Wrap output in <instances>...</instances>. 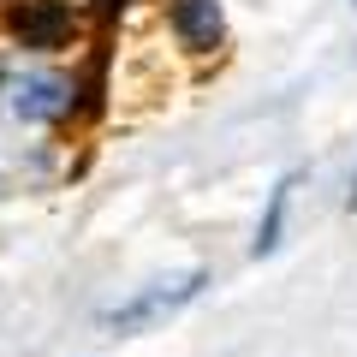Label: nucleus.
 Wrapping results in <instances>:
<instances>
[{
	"mask_svg": "<svg viewBox=\"0 0 357 357\" xmlns=\"http://www.w3.org/2000/svg\"><path fill=\"white\" fill-rule=\"evenodd\" d=\"M6 107H13L18 126H36V131L66 126V119H72V107H77V77L54 72V66L18 72V77H6Z\"/></svg>",
	"mask_w": 357,
	"mask_h": 357,
	"instance_id": "nucleus-1",
	"label": "nucleus"
},
{
	"mask_svg": "<svg viewBox=\"0 0 357 357\" xmlns=\"http://www.w3.org/2000/svg\"><path fill=\"white\" fill-rule=\"evenodd\" d=\"M203 286H208V274H178V280H155V286H143L137 298L114 304L102 321H107L114 333H143V328H155V321L178 316V310L191 304V298L203 292Z\"/></svg>",
	"mask_w": 357,
	"mask_h": 357,
	"instance_id": "nucleus-2",
	"label": "nucleus"
},
{
	"mask_svg": "<svg viewBox=\"0 0 357 357\" xmlns=\"http://www.w3.org/2000/svg\"><path fill=\"white\" fill-rule=\"evenodd\" d=\"M13 30H18L24 48L60 54L66 42H72V30H77V13H72V0H24L18 18H13Z\"/></svg>",
	"mask_w": 357,
	"mask_h": 357,
	"instance_id": "nucleus-3",
	"label": "nucleus"
},
{
	"mask_svg": "<svg viewBox=\"0 0 357 357\" xmlns=\"http://www.w3.org/2000/svg\"><path fill=\"white\" fill-rule=\"evenodd\" d=\"M167 24H173L185 54H220V42H227L220 0H167Z\"/></svg>",
	"mask_w": 357,
	"mask_h": 357,
	"instance_id": "nucleus-4",
	"label": "nucleus"
},
{
	"mask_svg": "<svg viewBox=\"0 0 357 357\" xmlns=\"http://www.w3.org/2000/svg\"><path fill=\"white\" fill-rule=\"evenodd\" d=\"M292 191H298V178H280V185L268 191V215H262V227H256L250 256H274V250H280V232H286V203H292Z\"/></svg>",
	"mask_w": 357,
	"mask_h": 357,
	"instance_id": "nucleus-5",
	"label": "nucleus"
},
{
	"mask_svg": "<svg viewBox=\"0 0 357 357\" xmlns=\"http://www.w3.org/2000/svg\"><path fill=\"white\" fill-rule=\"evenodd\" d=\"M351 203H357V197H351Z\"/></svg>",
	"mask_w": 357,
	"mask_h": 357,
	"instance_id": "nucleus-6",
	"label": "nucleus"
}]
</instances>
